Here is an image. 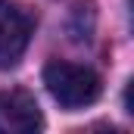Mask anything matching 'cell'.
Listing matches in <instances>:
<instances>
[{"label":"cell","mask_w":134,"mask_h":134,"mask_svg":"<svg viewBox=\"0 0 134 134\" xmlns=\"http://www.w3.org/2000/svg\"><path fill=\"white\" fill-rule=\"evenodd\" d=\"M44 84L50 91V97L66 106V109H81L100 97V75L87 66H75V63H50L44 69Z\"/></svg>","instance_id":"obj_1"},{"label":"cell","mask_w":134,"mask_h":134,"mask_svg":"<svg viewBox=\"0 0 134 134\" xmlns=\"http://www.w3.org/2000/svg\"><path fill=\"white\" fill-rule=\"evenodd\" d=\"M31 34L34 16L13 0H0V69H9L22 59Z\"/></svg>","instance_id":"obj_2"},{"label":"cell","mask_w":134,"mask_h":134,"mask_svg":"<svg viewBox=\"0 0 134 134\" xmlns=\"http://www.w3.org/2000/svg\"><path fill=\"white\" fill-rule=\"evenodd\" d=\"M44 125L41 109L25 91H0V134H31Z\"/></svg>","instance_id":"obj_3"}]
</instances>
